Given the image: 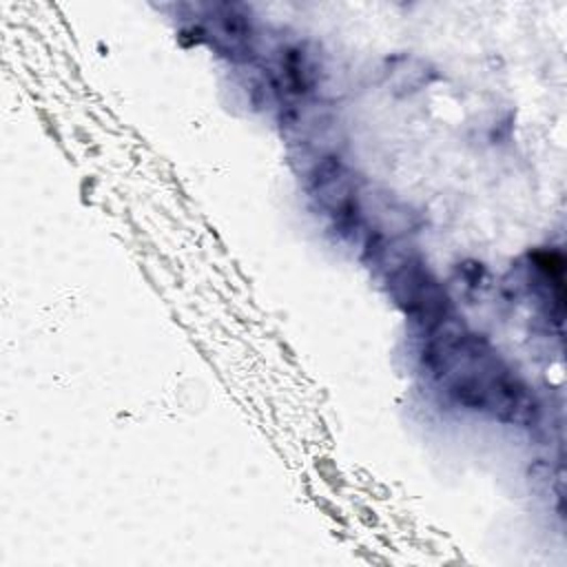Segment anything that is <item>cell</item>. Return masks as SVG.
Returning a JSON list of instances; mask_svg holds the SVG:
<instances>
[{
    "instance_id": "cell-1",
    "label": "cell",
    "mask_w": 567,
    "mask_h": 567,
    "mask_svg": "<svg viewBox=\"0 0 567 567\" xmlns=\"http://www.w3.org/2000/svg\"><path fill=\"white\" fill-rule=\"evenodd\" d=\"M425 363L461 405L507 423L527 425L534 421L536 401L529 388L483 337L443 332L430 341Z\"/></svg>"
}]
</instances>
